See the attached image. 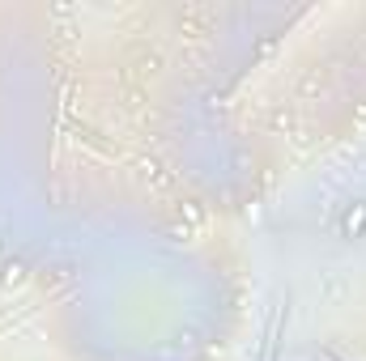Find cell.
<instances>
[{
	"label": "cell",
	"instance_id": "obj_1",
	"mask_svg": "<svg viewBox=\"0 0 366 361\" xmlns=\"http://www.w3.org/2000/svg\"><path fill=\"white\" fill-rule=\"evenodd\" d=\"M341 234L345 238H362L366 234V204H349L341 213Z\"/></svg>",
	"mask_w": 366,
	"mask_h": 361
},
{
	"label": "cell",
	"instance_id": "obj_2",
	"mask_svg": "<svg viewBox=\"0 0 366 361\" xmlns=\"http://www.w3.org/2000/svg\"><path fill=\"white\" fill-rule=\"evenodd\" d=\"M315 361H341V357H336L332 348H319V353H315Z\"/></svg>",
	"mask_w": 366,
	"mask_h": 361
}]
</instances>
